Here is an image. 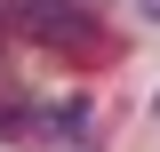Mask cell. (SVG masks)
<instances>
[{"instance_id": "obj_1", "label": "cell", "mask_w": 160, "mask_h": 152, "mask_svg": "<svg viewBox=\"0 0 160 152\" xmlns=\"http://www.w3.org/2000/svg\"><path fill=\"white\" fill-rule=\"evenodd\" d=\"M0 16L16 24L24 40H40V48H96V40H104L96 0H8Z\"/></svg>"}, {"instance_id": "obj_2", "label": "cell", "mask_w": 160, "mask_h": 152, "mask_svg": "<svg viewBox=\"0 0 160 152\" xmlns=\"http://www.w3.org/2000/svg\"><path fill=\"white\" fill-rule=\"evenodd\" d=\"M136 8H144V16H160V0H136Z\"/></svg>"}, {"instance_id": "obj_3", "label": "cell", "mask_w": 160, "mask_h": 152, "mask_svg": "<svg viewBox=\"0 0 160 152\" xmlns=\"http://www.w3.org/2000/svg\"><path fill=\"white\" fill-rule=\"evenodd\" d=\"M152 120H160V104H152Z\"/></svg>"}]
</instances>
